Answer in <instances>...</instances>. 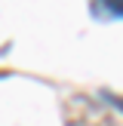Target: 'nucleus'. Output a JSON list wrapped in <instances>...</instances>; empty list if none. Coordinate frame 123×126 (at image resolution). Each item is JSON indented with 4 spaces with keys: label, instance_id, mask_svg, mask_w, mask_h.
Wrapping results in <instances>:
<instances>
[{
    "label": "nucleus",
    "instance_id": "nucleus-2",
    "mask_svg": "<svg viewBox=\"0 0 123 126\" xmlns=\"http://www.w3.org/2000/svg\"><path fill=\"white\" fill-rule=\"evenodd\" d=\"M105 98H108V105H114L117 111H123V95H111V92H105Z\"/></svg>",
    "mask_w": 123,
    "mask_h": 126
},
{
    "label": "nucleus",
    "instance_id": "nucleus-1",
    "mask_svg": "<svg viewBox=\"0 0 123 126\" xmlns=\"http://www.w3.org/2000/svg\"><path fill=\"white\" fill-rule=\"evenodd\" d=\"M92 16L105 22L123 18V0H92Z\"/></svg>",
    "mask_w": 123,
    "mask_h": 126
}]
</instances>
